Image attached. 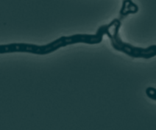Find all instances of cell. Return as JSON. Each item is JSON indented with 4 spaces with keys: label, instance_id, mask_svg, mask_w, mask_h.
<instances>
[{
    "label": "cell",
    "instance_id": "1",
    "mask_svg": "<svg viewBox=\"0 0 156 130\" xmlns=\"http://www.w3.org/2000/svg\"><path fill=\"white\" fill-rule=\"evenodd\" d=\"M118 20L115 18L108 24L101 26L94 34H76L69 36H62L43 45L23 43V52L46 55L57 51L60 48L79 43L89 45L99 44L102 41L104 35H107L108 37L110 34V29Z\"/></svg>",
    "mask_w": 156,
    "mask_h": 130
},
{
    "label": "cell",
    "instance_id": "5",
    "mask_svg": "<svg viewBox=\"0 0 156 130\" xmlns=\"http://www.w3.org/2000/svg\"><path fill=\"white\" fill-rule=\"evenodd\" d=\"M156 90L155 88L152 87H149L146 89V95L151 99L154 101L156 100V96H155Z\"/></svg>",
    "mask_w": 156,
    "mask_h": 130
},
{
    "label": "cell",
    "instance_id": "4",
    "mask_svg": "<svg viewBox=\"0 0 156 130\" xmlns=\"http://www.w3.org/2000/svg\"><path fill=\"white\" fill-rule=\"evenodd\" d=\"M21 52V43H14L7 45H0V54Z\"/></svg>",
    "mask_w": 156,
    "mask_h": 130
},
{
    "label": "cell",
    "instance_id": "2",
    "mask_svg": "<svg viewBox=\"0 0 156 130\" xmlns=\"http://www.w3.org/2000/svg\"><path fill=\"white\" fill-rule=\"evenodd\" d=\"M121 23L119 20L114 24L112 32L108 36L112 46L116 51L122 52L133 58H143L149 59L156 56V45H152L146 48L135 46L124 42L119 35Z\"/></svg>",
    "mask_w": 156,
    "mask_h": 130
},
{
    "label": "cell",
    "instance_id": "3",
    "mask_svg": "<svg viewBox=\"0 0 156 130\" xmlns=\"http://www.w3.org/2000/svg\"><path fill=\"white\" fill-rule=\"evenodd\" d=\"M138 6L132 0H122L119 10V18L122 19L130 14H135L138 12Z\"/></svg>",
    "mask_w": 156,
    "mask_h": 130
}]
</instances>
